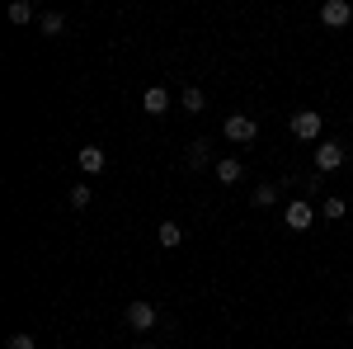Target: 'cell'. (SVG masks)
Listing matches in <instances>:
<instances>
[{"label":"cell","instance_id":"cell-1","mask_svg":"<svg viewBox=\"0 0 353 349\" xmlns=\"http://www.w3.org/2000/svg\"><path fill=\"white\" fill-rule=\"evenodd\" d=\"M288 123H292V137H297V142H316V137H321V128H325L316 109H297Z\"/></svg>","mask_w":353,"mask_h":349},{"label":"cell","instance_id":"cell-2","mask_svg":"<svg viewBox=\"0 0 353 349\" xmlns=\"http://www.w3.org/2000/svg\"><path fill=\"white\" fill-rule=\"evenodd\" d=\"M226 137H231V142H254V137H259V118H254V113H231V118H226Z\"/></svg>","mask_w":353,"mask_h":349},{"label":"cell","instance_id":"cell-3","mask_svg":"<svg viewBox=\"0 0 353 349\" xmlns=\"http://www.w3.org/2000/svg\"><path fill=\"white\" fill-rule=\"evenodd\" d=\"M123 317H128V326H132L137 335H146V330H151V326L161 321V317H156V307H151V302H128V312H123Z\"/></svg>","mask_w":353,"mask_h":349},{"label":"cell","instance_id":"cell-4","mask_svg":"<svg viewBox=\"0 0 353 349\" xmlns=\"http://www.w3.org/2000/svg\"><path fill=\"white\" fill-rule=\"evenodd\" d=\"M283 222H288V227H292V232H306V227H311V222H316V208H311V203H306V198H292V203H288V208H283Z\"/></svg>","mask_w":353,"mask_h":349},{"label":"cell","instance_id":"cell-5","mask_svg":"<svg viewBox=\"0 0 353 349\" xmlns=\"http://www.w3.org/2000/svg\"><path fill=\"white\" fill-rule=\"evenodd\" d=\"M349 19H353L349 0H325V5H321V24H325V28H344Z\"/></svg>","mask_w":353,"mask_h":349},{"label":"cell","instance_id":"cell-6","mask_svg":"<svg viewBox=\"0 0 353 349\" xmlns=\"http://www.w3.org/2000/svg\"><path fill=\"white\" fill-rule=\"evenodd\" d=\"M344 165V147L339 142H321L316 147V175H330V170H339Z\"/></svg>","mask_w":353,"mask_h":349},{"label":"cell","instance_id":"cell-7","mask_svg":"<svg viewBox=\"0 0 353 349\" xmlns=\"http://www.w3.org/2000/svg\"><path fill=\"white\" fill-rule=\"evenodd\" d=\"M141 109H146L151 118H161L165 109H170V90H165V85H151V90H141Z\"/></svg>","mask_w":353,"mask_h":349},{"label":"cell","instance_id":"cell-8","mask_svg":"<svg viewBox=\"0 0 353 349\" xmlns=\"http://www.w3.org/2000/svg\"><path fill=\"white\" fill-rule=\"evenodd\" d=\"M81 170L85 175H99L104 170V147H81Z\"/></svg>","mask_w":353,"mask_h":349},{"label":"cell","instance_id":"cell-9","mask_svg":"<svg viewBox=\"0 0 353 349\" xmlns=\"http://www.w3.org/2000/svg\"><path fill=\"white\" fill-rule=\"evenodd\" d=\"M241 175H245V165L236 161V156H221V161H217V180H221V185H236Z\"/></svg>","mask_w":353,"mask_h":349},{"label":"cell","instance_id":"cell-10","mask_svg":"<svg viewBox=\"0 0 353 349\" xmlns=\"http://www.w3.org/2000/svg\"><path fill=\"white\" fill-rule=\"evenodd\" d=\"M156 241H161L165 250H174V245L184 241V227H179V222H161V232H156Z\"/></svg>","mask_w":353,"mask_h":349},{"label":"cell","instance_id":"cell-11","mask_svg":"<svg viewBox=\"0 0 353 349\" xmlns=\"http://www.w3.org/2000/svg\"><path fill=\"white\" fill-rule=\"evenodd\" d=\"M208 161H212V142H193V147H189V165H193V170H203Z\"/></svg>","mask_w":353,"mask_h":349},{"label":"cell","instance_id":"cell-12","mask_svg":"<svg viewBox=\"0 0 353 349\" xmlns=\"http://www.w3.org/2000/svg\"><path fill=\"white\" fill-rule=\"evenodd\" d=\"M179 104L189 109V113H198V109L208 104V95H203V90H198V85H189V90H184V95H179Z\"/></svg>","mask_w":353,"mask_h":349},{"label":"cell","instance_id":"cell-13","mask_svg":"<svg viewBox=\"0 0 353 349\" xmlns=\"http://www.w3.org/2000/svg\"><path fill=\"white\" fill-rule=\"evenodd\" d=\"M28 19H33V5L28 0H14L10 5V24H28Z\"/></svg>","mask_w":353,"mask_h":349},{"label":"cell","instance_id":"cell-14","mask_svg":"<svg viewBox=\"0 0 353 349\" xmlns=\"http://www.w3.org/2000/svg\"><path fill=\"white\" fill-rule=\"evenodd\" d=\"M269 203H278V185H259L254 189V208H269Z\"/></svg>","mask_w":353,"mask_h":349},{"label":"cell","instance_id":"cell-15","mask_svg":"<svg viewBox=\"0 0 353 349\" xmlns=\"http://www.w3.org/2000/svg\"><path fill=\"white\" fill-rule=\"evenodd\" d=\"M321 213H325V222H339V217L349 213V203H344V198H325V208H321Z\"/></svg>","mask_w":353,"mask_h":349},{"label":"cell","instance_id":"cell-16","mask_svg":"<svg viewBox=\"0 0 353 349\" xmlns=\"http://www.w3.org/2000/svg\"><path fill=\"white\" fill-rule=\"evenodd\" d=\"M71 208H90V185H71Z\"/></svg>","mask_w":353,"mask_h":349},{"label":"cell","instance_id":"cell-17","mask_svg":"<svg viewBox=\"0 0 353 349\" xmlns=\"http://www.w3.org/2000/svg\"><path fill=\"white\" fill-rule=\"evenodd\" d=\"M10 349H38V340H33L28 330H14V335H10Z\"/></svg>","mask_w":353,"mask_h":349},{"label":"cell","instance_id":"cell-18","mask_svg":"<svg viewBox=\"0 0 353 349\" xmlns=\"http://www.w3.org/2000/svg\"><path fill=\"white\" fill-rule=\"evenodd\" d=\"M38 24H43V33H61V24H66V19H61V15H43Z\"/></svg>","mask_w":353,"mask_h":349},{"label":"cell","instance_id":"cell-19","mask_svg":"<svg viewBox=\"0 0 353 349\" xmlns=\"http://www.w3.org/2000/svg\"><path fill=\"white\" fill-rule=\"evenodd\" d=\"M137 349H151V345H137Z\"/></svg>","mask_w":353,"mask_h":349},{"label":"cell","instance_id":"cell-20","mask_svg":"<svg viewBox=\"0 0 353 349\" xmlns=\"http://www.w3.org/2000/svg\"><path fill=\"white\" fill-rule=\"evenodd\" d=\"M349 321H353V312H349Z\"/></svg>","mask_w":353,"mask_h":349}]
</instances>
